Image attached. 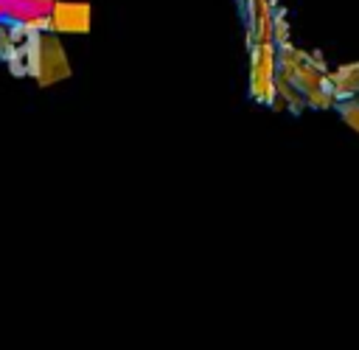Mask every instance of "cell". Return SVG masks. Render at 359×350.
Wrapping results in <instances>:
<instances>
[{
	"instance_id": "obj_1",
	"label": "cell",
	"mask_w": 359,
	"mask_h": 350,
	"mask_svg": "<svg viewBox=\"0 0 359 350\" xmlns=\"http://www.w3.org/2000/svg\"><path fill=\"white\" fill-rule=\"evenodd\" d=\"M353 90H359V64H345L334 73V92L351 95Z\"/></svg>"
}]
</instances>
